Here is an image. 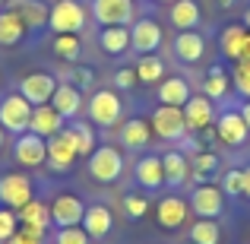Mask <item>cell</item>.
Here are the masks:
<instances>
[{"label": "cell", "instance_id": "obj_18", "mask_svg": "<svg viewBox=\"0 0 250 244\" xmlns=\"http://www.w3.org/2000/svg\"><path fill=\"white\" fill-rule=\"evenodd\" d=\"M51 105L63 114V121H76L85 108V98H83V89H76L73 83H57L54 95H51Z\"/></svg>", "mask_w": 250, "mask_h": 244}, {"label": "cell", "instance_id": "obj_23", "mask_svg": "<svg viewBox=\"0 0 250 244\" xmlns=\"http://www.w3.org/2000/svg\"><path fill=\"white\" fill-rule=\"evenodd\" d=\"M98 48L111 57L127 54L130 51V25H102V32H98Z\"/></svg>", "mask_w": 250, "mask_h": 244}, {"label": "cell", "instance_id": "obj_19", "mask_svg": "<svg viewBox=\"0 0 250 244\" xmlns=\"http://www.w3.org/2000/svg\"><path fill=\"white\" fill-rule=\"evenodd\" d=\"M215 133H219V143H225V146H241L250 130L241 111H222V117L215 121Z\"/></svg>", "mask_w": 250, "mask_h": 244}, {"label": "cell", "instance_id": "obj_9", "mask_svg": "<svg viewBox=\"0 0 250 244\" xmlns=\"http://www.w3.org/2000/svg\"><path fill=\"white\" fill-rule=\"evenodd\" d=\"M190 209L196 213V219H215L225 209V190L215 184H196L190 194Z\"/></svg>", "mask_w": 250, "mask_h": 244}, {"label": "cell", "instance_id": "obj_13", "mask_svg": "<svg viewBox=\"0 0 250 244\" xmlns=\"http://www.w3.org/2000/svg\"><path fill=\"white\" fill-rule=\"evenodd\" d=\"M162 42H165V32H162V25L155 22V19L143 16V19H136V22L130 25V48L140 51V54H152V51H159Z\"/></svg>", "mask_w": 250, "mask_h": 244}, {"label": "cell", "instance_id": "obj_44", "mask_svg": "<svg viewBox=\"0 0 250 244\" xmlns=\"http://www.w3.org/2000/svg\"><path fill=\"white\" fill-rule=\"evenodd\" d=\"M136 83H140V80H136V67H121V70H114V86H117V89H133Z\"/></svg>", "mask_w": 250, "mask_h": 244}, {"label": "cell", "instance_id": "obj_43", "mask_svg": "<svg viewBox=\"0 0 250 244\" xmlns=\"http://www.w3.org/2000/svg\"><path fill=\"white\" fill-rule=\"evenodd\" d=\"M92 80H95L92 67H73V70H67V80H63V83H73L76 89H89Z\"/></svg>", "mask_w": 250, "mask_h": 244}, {"label": "cell", "instance_id": "obj_34", "mask_svg": "<svg viewBox=\"0 0 250 244\" xmlns=\"http://www.w3.org/2000/svg\"><path fill=\"white\" fill-rule=\"evenodd\" d=\"M190 241L193 244H219L222 241V228L215 219H196L190 225Z\"/></svg>", "mask_w": 250, "mask_h": 244}, {"label": "cell", "instance_id": "obj_36", "mask_svg": "<svg viewBox=\"0 0 250 244\" xmlns=\"http://www.w3.org/2000/svg\"><path fill=\"white\" fill-rule=\"evenodd\" d=\"M48 238V232L44 228H32V225H19V232L13 235V238L0 241V244H44Z\"/></svg>", "mask_w": 250, "mask_h": 244}, {"label": "cell", "instance_id": "obj_22", "mask_svg": "<svg viewBox=\"0 0 250 244\" xmlns=\"http://www.w3.org/2000/svg\"><path fill=\"white\" fill-rule=\"evenodd\" d=\"M174 54H177V61H184V64L203 61V54H206V38H203L196 29L177 32V38H174Z\"/></svg>", "mask_w": 250, "mask_h": 244}, {"label": "cell", "instance_id": "obj_1", "mask_svg": "<svg viewBox=\"0 0 250 244\" xmlns=\"http://www.w3.org/2000/svg\"><path fill=\"white\" fill-rule=\"evenodd\" d=\"M85 22H89V10H85L80 0H54V3H51L48 29L54 32V35H67V32L80 35L85 29Z\"/></svg>", "mask_w": 250, "mask_h": 244}, {"label": "cell", "instance_id": "obj_40", "mask_svg": "<svg viewBox=\"0 0 250 244\" xmlns=\"http://www.w3.org/2000/svg\"><path fill=\"white\" fill-rule=\"evenodd\" d=\"M222 190H225L228 197H241V194H244V168L225 171V177H222Z\"/></svg>", "mask_w": 250, "mask_h": 244}, {"label": "cell", "instance_id": "obj_47", "mask_svg": "<svg viewBox=\"0 0 250 244\" xmlns=\"http://www.w3.org/2000/svg\"><path fill=\"white\" fill-rule=\"evenodd\" d=\"M241 61H250V32H247V38H244V54H241Z\"/></svg>", "mask_w": 250, "mask_h": 244}, {"label": "cell", "instance_id": "obj_35", "mask_svg": "<svg viewBox=\"0 0 250 244\" xmlns=\"http://www.w3.org/2000/svg\"><path fill=\"white\" fill-rule=\"evenodd\" d=\"M203 95H209L212 102H219V98L228 95V73L222 67H209L206 80H203Z\"/></svg>", "mask_w": 250, "mask_h": 244}, {"label": "cell", "instance_id": "obj_24", "mask_svg": "<svg viewBox=\"0 0 250 244\" xmlns=\"http://www.w3.org/2000/svg\"><path fill=\"white\" fill-rule=\"evenodd\" d=\"M152 140V124L143 117H130L121 127V146L124 149H146Z\"/></svg>", "mask_w": 250, "mask_h": 244}, {"label": "cell", "instance_id": "obj_53", "mask_svg": "<svg viewBox=\"0 0 250 244\" xmlns=\"http://www.w3.org/2000/svg\"><path fill=\"white\" fill-rule=\"evenodd\" d=\"M190 244H193V241H190Z\"/></svg>", "mask_w": 250, "mask_h": 244}, {"label": "cell", "instance_id": "obj_26", "mask_svg": "<svg viewBox=\"0 0 250 244\" xmlns=\"http://www.w3.org/2000/svg\"><path fill=\"white\" fill-rule=\"evenodd\" d=\"M190 83L184 80V76H165V80L159 83V102L162 105H174V108H184V105L190 102Z\"/></svg>", "mask_w": 250, "mask_h": 244}, {"label": "cell", "instance_id": "obj_7", "mask_svg": "<svg viewBox=\"0 0 250 244\" xmlns=\"http://www.w3.org/2000/svg\"><path fill=\"white\" fill-rule=\"evenodd\" d=\"M13 159H16V165H22V168H42L48 162V140L32 133V130L19 133L16 143H13Z\"/></svg>", "mask_w": 250, "mask_h": 244}, {"label": "cell", "instance_id": "obj_16", "mask_svg": "<svg viewBox=\"0 0 250 244\" xmlns=\"http://www.w3.org/2000/svg\"><path fill=\"white\" fill-rule=\"evenodd\" d=\"M63 127H67V121H63V114L51 102L48 105H35V108H32V121H29V130H32V133L51 140V136H57Z\"/></svg>", "mask_w": 250, "mask_h": 244}, {"label": "cell", "instance_id": "obj_15", "mask_svg": "<svg viewBox=\"0 0 250 244\" xmlns=\"http://www.w3.org/2000/svg\"><path fill=\"white\" fill-rule=\"evenodd\" d=\"M190 216V200H181L177 194H168L159 200V206H155V219H159L162 228H168V232H177V228L187 222Z\"/></svg>", "mask_w": 250, "mask_h": 244}, {"label": "cell", "instance_id": "obj_48", "mask_svg": "<svg viewBox=\"0 0 250 244\" xmlns=\"http://www.w3.org/2000/svg\"><path fill=\"white\" fill-rule=\"evenodd\" d=\"M3 143H6V130L0 127V153H3Z\"/></svg>", "mask_w": 250, "mask_h": 244}, {"label": "cell", "instance_id": "obj_52", "mask_svg": "<svg viewBox=\"0 0 250 244\" xmlns=\"http://www.w3.org/2000/svg\"><path fill=\"white\" fill-rule=\"evenodd\" d=\"M159 3H168V0H159Z\"/></svg>", "mask_w": 250, "mask_h": 244}, {"label": "cell", "instance_id": "obj_29", "mask_svg": "<svg viewBox=\"0 0 250 244\" xmlns=\"http://www.w3.org/2000/svg\"><path fill=\"white\" fill-rule=\"evenodd\" d=\"M16 213H19V225L44 228V232L51 228V206L44 200H38V197H32V200L25 203L22 209H16Z\"/></svg>", "mask_w": 250, "mask_h": 244}, {"label": "cell", "instance_id": "obj_46", "mask_svg": "<svg viewBox=\"0 0 250 244\" xmlns=\"http://www.w3.org/2000/svg\"><path fill=\"white\" fill-rule=\"evenodd\" d=\"M244 197L250 200V165L244 168Z\"/></svg>", "mask_w": 250, "mask_h": 244}, {"label": "cell", "instance_id": "obj_11", "mask_svg": "<svg viewBox=\"0 0 250 244\" xmlns=\"http://www.w3.org/2000/svg\"><path fill=\"white\" fill-rule=\"evenodd\" d=\"M57 89V80L51 73H44V70H35V73H25L22 80H19V95L25 98V102H32V108L35 105H48L51 95H54Z\"/></svg>", "mask_w": 250, "mask_h": 244}, {"label": "cell", "instance_id": "obj_31", "mask_svg": "<svg viewBox=\"0 0 250 244\" xmlns=\"http://www.w3.org/2000/svg\"><path fill=\"white\" fill-rule=\"evenodd\" d=\"M247 25H228L225 32H222V38H219V44H222V54L228 57V61H234L238 64L241 61V54H244V38H247Z\"/></svg>", "mask_w": 250, "mask_h": 244}, {"label": "cell", "instance_id": "obj_3", "mask_svg": "<svg viewBox=\"0 0 250 244\" xmlns=\"http://www.w3.org/2000/svg\"><path fill=\"white\" fill-rule=\"evenodd\" d=\"M29 121H32V102H25L19 92H6L0 98V127L6 133L19 136L29 130Z\"/></svg>", "mask_w": 250, "mask_h": 244}, {"label": "cell", "instance_id": "obj_49", "mask_svg": "<svg viewBox=\"0 0 250 244\" xmlns=\"http://www.w3.org/2000/svg\"><path fill=\"white\" fill-rule=\"evenodd\" d=\"M215 3H219V6H225V10H228V6H231L234 0H215Z\"/></svg>", "mask_w": 250, "mask_h": 244}, {"label": "cell", "instance_id": "obj_50", "mask_svg": "<svg viewBox=\"0 0 250 244\" xmlns=\"http://www.w3.org/2000/svg\"><path fill=\"white\" fill-rule=\"evenodd\" d=\"M244 25H247V29H250V6H247V10H244Z\"/></svg>", "mask_w": 250, "mask_h": 244}, {"label": "cell", "instance_id": "obj_38", "mask_svg": "<svg viewBox=\"0 0 250 244\" xmlns=\"http://www.w3.org/2000/svg\"><path fill=\"white\" fill-rule=\"evenodd\" d=\"M89 232L80 225H70V228H57V235H54V244H89Z\"/></svg>", "mask_w": 250, "mask_h": 244}, {"label": "cell", "instance_id": "obj_12", "mask_svg": "<svg viewBox=\"0 0 250 244\" xmlns=\"http://www.w3.org/2000/svg\"><path fill=\"white\" fill-rule=\"evenodd\" d=\"M76 159H80L76 143H73V136L67 133V127H63L57 136L48 140V162H44V165H48L51 171H61V175H63V171H70L76 165Z\"/></svg>", "mask_w": 250, "mask_h": 244}, {"label": "cell", "instance_id": "obj_21", "mask_svg": "<svg viewBox=\"0 0 250 244\" xmlns=\"http://www.w3.org/2000/svg\"><path fill=\"white\" fill-rule=\"evenodd\" d=\"M136 184L146 190H159L165 187V165H162V155H143L133 168Z\"/></svg>", "mask_w": 250, "mask_h": 244}, {"label": "cell", "instance_id": "obj_51", "mask_svg": "<svg viewBox=\"0 0 250 244\" xmlns=\"http://www.w3.org/2000/svg\"><path fill=\"white\" fill-rule=\"evenodd\" d=\"M0 6H6V0H0Z\"/></svg>", "mask_w": 250, "mask_h": 244}, {"label": "cell", "instance_id": "obj_45", "mask_svg": "<svg viewBox=\"0 0 250 244\" xmlns=\"http://www.w3.org/2000/svg\"><path fill=\"white\" fill-rule=\"evenodd\" d=\"M241 117H244V124H247V130H250V102L241 105Z\"/></svg>", "mask_w": 250, "mask_h": 244}, {"label": "cell", "instance_id": "obj_27", "mask_svg": "<svg viewBox=\"0 0 250 244\" xmlns=\"http://www.w3.org/2000/svg\"><path fill=\"white\" fill-rule=\"evenodd\" d=\"M162 165H165V184L168 187H181V184H187L190 175H193L190 159L184 153H165L162 155Z\"/></svg>", "mask_w": 250, "mask_h": 244}, {"label": "cell", "instance_id": "obj_2", "mask_svg": "<svg viewBox=\"0 0 250 244\" xmlns=\"http://www.w3.org/2000/svg\"><path fill=\"white\" fill-rule=\"evenodd\" d=\"M85 114L95 127H114V124H121L124 102L114 89H95L92 98L85 102Z\"/></svg>", "mask_w": 250, "mask_h": 244}, {"label": "cell", "instance_id": "obj_39", "mask_svg": "<svg viewBox=\"0 0 250 244\" xmlns=\"http://www.w3.org/2000/svg\"><path fill=\"white\" fill-rule=\"evenodd\" d=\"M231 80H234V89H238L244 98H250V61H238V64H234Z\"/></svg>", "mask_w": 250, "mask_h": 244}, {"label": "cell", "instance_id": "obj_28", "mask_svg": "<svg viewBox=\"0 0 250 244\" xmlns=\"http://www.w3.org/2000/svg\"><path fill=\"white\" fill-rule=\"evenodd\" d=\"M25 22L16 16L13 10H0V48H13V44H19L25 38Z\"/></svg>", "mask_w": 250, "mask_h": 244}, {"label": "cell", "instance_id": "obj_37", "mask_svg": "<svg viewBox=\"0 0 250 244\" xmlns=\"http://www.w3.org/2000/svg\"><path fill=\"white\" fill-rule=\"evenodd\" d=\"M19 232V213L10 206H0V241L13 238Z\"/></svg>", "mask_w": 250, "mask_h": 244}, {"label": "cell", "instance_id": "obj_4", "mask_svg": "<svg viewBox=\"0 0 250 244\" xmlns=\"http://www.w3.org/2000/svg\"><path fill=\"white\" fill-rule=\"evenodd\" d=\"M35 197V181L25 171H3L0 175V203L10 209H22Z\"/></svg>", "mask_w": 250, "mask_h": 244}, {"label": "cell", "instance_id": "obj_33", "mask_svg": "<svg viewBox=\"0 0 250 244\" xmlns=\"http://www.w3.org/2000/svg\"><path fill=\"white\" fill-rule=\"evenodd\" d=\"M136 80L140 83H162L165 80V61L159 54H143L136 64Z\"/></svg>", "mask_w": 250, "mask_h": 244}, {"label": "cell", "instance_id": "obj_32", "mask_svg": "<svg viewBox=\"0 0 250 244\" xmlns=\"http://www.w3.org/2000/svg\"><path fill=\"white\" fill-rule=\"evenodd\" d=\"M67 133L73 136L76 153H80V155H92V153H95V127H92V124H85V121H70V124H67Z\"/></svg>", "mask_w": 250, "mask_h": 244}, {"label": "cell", "instance_id": "obj_17", "mask_svg": "<svg viewBox=\"0 0 250 244\" xmlns=\"http://www.w3.org/2000/svg\"><path fill=\"white\" fill-rule=\"evenodd\" d=\"M6 10L16 13V16L25 22V29H29V32H38V29L48 25L51 6L44 3V0H6Z\"/></svg>", "mask_w": 250, "mask_h": 244}, {"label": "cell", "instance_id": "obj_30", "mask_svg": "<svg viewBox=\"0 0 250 244\" xmlns=\"http://www.w3.org/2000/svg\"><path fill=\"white\" fill-rule=\"evenodd\" d=\"M51 51H54L57 61L76 64V61L83 57V38L73 35V32H67V35H54V42H51Z\"/></svg>", "mask_w": 250, "mask_h": 244}, {"label": "cell", "instance_id": "obj_14", "mask_svg": "<svg viewBox=\"0 0 250 244\" xmlns=\"http://www.w3.org/2000/svg\"><path fill=\"white\" fill-rule=\"evenodd\" d=\"M184 121H187V133H200V130L215 124V108L209 95H190V102L184 105Z\"/></svg>", "mask_w": 250, "mask_h": 244}, {"label": "cell", "instance_id": "obj_42", "mask_svg": "<svg viewBox=\"0 0 250 244\" xmlns=\"http://www.w3.org/2000/svg\"><path fill=\"white\" fill-rule=\"evenodd\" d=\"M190 168L193 171H200V175H209V171H215L219 168V155L215 153H193V162H190Z\"/></svg>", "mask_w": 250, "mask_h": 244}, {"label": "cell", "instance_id": "obj_8", "mask_svg": "<svg viewBox=\"0 0 250 244\" xmlns=\"http://www.w3.org/2000/svg\"><path fill=\"white\" fill-rule=\"evenodd\" d=\"M92 19L98 25H130L136 19V0H92Z\"/></svg>", "mask_w": 250, "mask_h": 244}, {"label": "cell", "instance_id": "obj_25", "mask_svg": "<svg viewBox=\"0 0 250 244\" xmlns=\"http://www.w3.org/2000/svg\"><path fill=\"white\" fill-rule=\"evenodd\" d=\"M168 16H171V25H174L177 32L196 29V25L203 22V13H200V3H196V0H174Z\"/></svg>", "mask_w": 250, "mask_h": 244}, {"label": "cell", "instance_id": "obj_6", "mask_svg": "<svg viewBox=\"0 0 250 244\" xmlns=\"http://www.w3.org/2000/svg\"><path fill=\"white\" fill-rule=\"evenodd\" d=\"M149 124H152V133L162 136V140H184V133H187V121H184V108H174V105H159V108L152 111V117H149Z\"/></svg>", "mask_w": 250, "mask_h": 244}, {"label": "cell", "instance_id": "obj_5", "mask_svg": "<svg viewBox=\"0 0 250 244\" xmlns=\"http://www.w3.org/2000/svg\"><path fill=\"white\" fill-rule=\"evenodd\" d=\"M89 175L98 184H114L124 175V153L117 146H95L89 155Z\"/></svg>", "mask_w": 250, "mask_h": 244}, {"label": "cell", "instance_id": "obj_10", "mask_svg": "<svg viewBox=\"0 0 250 244\" xmlns=\"http://www.w3.org/2000/svg\"><path fill=\"white\" fill-rule=\"evenodd\" d=\"M51 206V225L57 228H70V225H83L85 216V203L76 194H57L54 200L48 203Z\"/></svg>", "mask_w": 250, "mask_h": 244}, {"label": "cell", "instance_id": "obj_41", "mask_svg": "<svg viewBox=\"0 0 250 244\" xmlns=\"http://www.w3.org/2000/svg\"><path fill=\"white\" fill-rule=\"evenodd\" d=\"M124 209H127L130 219H143V216L149 213V200L143 194H127L124 197Z\"/></svg>", "mask_w": 250, "mask_h": 244}, {"label": "cell", "instance_id": "obj_20", "mask_svg": "<svg viewBox=\"0 0 250 244\" xmlns=\"http://www.w3.org/2000/svg\"><path fill=\"white\" fill-rule=\"evenodd\" d=\"M83 228L89 232V238L102 241V238H108L111 228H114V216H111V209L104 206V203H92V206H85Z\"/></svg>", "mask_w": 250, "mask_h": 244}]
</instances>
